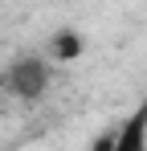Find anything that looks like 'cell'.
Here are the masks:
<instances>
[{"label":"cell","mask_w":147,"mask_h":151,"mask_svg":"<svg viewBox=\"0 0 147 151\" xmlns=\"http://www.w3.org/2000/svg\"><path fill=\"white\" fill-rule=\"evenodd\" d=\"M53 86V65L45 61V53H24L4 70V90L21 102L45 98V90Z\"/></svg>","instance_id":"obj_1"},{"label":"cell","mask_w":147,"mask_h":151,"mask_svg":"<svg viewBox=\"0 0 147 151\" xmlns=\"http://www.w3.org/2000/svg\"><path fill=\"white\" fill-rule=\"evenodd\" d=\"M98 151H147V106H139L106 143H98Z\"/></svg>","instance_id":"obj_2"},{"label":"cell","mask_w":147,"mask_h":151,"mask_svg":"<svg viewBox=\"0 0 147 151\" xmlns=\"http://www.w3.org/2000/svg\"><path fill=\"white\" fill-rule=\"evenodd\" d=\"M86 49V41H82V33H74V29H61L53 41H49V53H45V61L49 65H61V61H74L78 53Z\"/></svg>","instance_id":"obj_3"}]
</instances>
